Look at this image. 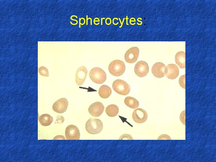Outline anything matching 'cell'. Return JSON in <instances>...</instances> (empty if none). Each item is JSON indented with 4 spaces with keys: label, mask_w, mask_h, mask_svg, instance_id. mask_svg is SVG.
Wrapping results in <instances>:
<instances>
[{
    "label": "cell",
    "mask_w": 216,
    "mask_h": 162,
    "mask_svg": "<svg viewBox=\"0 0 216 162\" xmlns=\"http://www.w3.org/2000/svg\"><path fill=\"white\" fill-rule=\"evenodd\" d=\"M86 131L89 134H95L100 133L103 125L102 121L98 118H91L86 122L85 126Z\"/></svg>",
    "instance_id": "6da1fadb"
},
{
    "label": "cell",
    "mask_w": 216,
    "mask_h": 162,
    "mask_svg": "<svg viewBox=\"0 0 216 162\" xmlns=\"http://www.w3.org/2000/svg\"><path fill=\"white\" fill-rule=\"evenodd\" d=\"M166 66L163 63L158 62L154 63L152 67L151 71L153 75L157 78H161L165 76Z\"/></svg>",
    "instance_id": "8fae6325"
},
{
    "label": "cell",
    "mask_w": 216,
    "mask_h": 162,
    "mask_svg": "<svg viewBox=\"0 0 216 162\" xmlns=\"http://www.w3.org/2000/svg\"><path fill=\"white\" fill-rule=\"evenodd\" d=\"M133 120L138 123H142L147 120L148 114L146 111L141 108L134 110L132 114Z\"/></svg>",
    "instance_id": "ba28073f"
},
{
    "label": "cell",
    "mask_w": 216,
    "mask_h": 162,
    "mask_svg": "<svg viewBox=\"0 0 216 162\" xmlns=\"http://www.w3.org/2000/svg\"><path fill=\"white\" fill-rule=\"evenodd\" d=\"M112 90L110 87L106 85H103L100 88L98 94L102 98L106 99L110 96L112 94Z\"/></svg>",
    "instance_id": "9a60e30c"
},
{
    "label": "cell",
    "mask_w": 216,
    "mask_h": 162,
    "mask_svg": "<svg viewBox=\"0 0 216 162\" xmlns=\"http://www.w3.org/2000/svg\"><path fill=\"white\" fill-rule=\"evenodd\" d=\"M149 70L148 64L143 61L138 62L134 68L135 74L139 77H144L146 76L148 73Z\"/></svg>",
    "instance_id": "5b68a950"
},
{
    "label": "cell",
    "mask_w": 216,
    "mask_h": 162,
    "mask_svg": "<svg viewBox=\"0 0 216 162\" xmlns=\"http://www.w3.org/2000/svg\"><path fill=\"white\" fill-rule=\"evenodd\" d=\"M113 90L118 94L126 95L130 92V87L125 81L120 79L115 80L112 85Z\"/></svg>",
    "instance_id": "277c9868"
},
{
    "label": "cell",
    "mask_w": 216,
    "mask_h": 162,
    "mask_svg": "<svg viewBox=\"0 0 216 162\" xmlns=\"http://www.w3.org/2000/svg\"><path fill=\"white\" fill-rule=\"evenodd\" d=\"M68 105V100L65 98H62L54 103L52 106V109L56 112L62 113L67 110Z\"/></svg>",
    "instance_id": "9c48e42d"
},
{
    "label": "cell",
    "mask_w": 216,
    "mask_h": 162,
    "mask_svg": "<svg viewBox=\"0 0 216 162\" xmlns=\"http://www.w3.org/2000/svg\"><path fill=\"white\" fill-rule=\"evenodd\" d=\"M53 120V117L47 114H42L39 118V121L41 124L45 126L50 125Z\"/></svg>",
    "instance_id": "2e32d148"
},
{
    "label": "cell",
    "mask_w": 216,
    "mask_h": 162,
    "mask_svg": "<svg viewBox=\"0 0 216 162\" xmlns=\"http://www.w3.org/2000/svg\"><path fill=\"white\" fill-rule=\"evenodd\" d=\"M65 135L67 140H78L80 139L79 130L77 126L74 125H69L66 127Z\"/></svg>",
    "instance_id": "8992f818"
},
{
    "label": "cell",
    "mask_w": 216,
    "mask_h": 162,
    "mask_svg": "<svg viewBox=\"0 0 216 162\" xmlns=\"http://www.w3.org/2000/svg\"><path fill=\"white\" fill-rule=\"evenodd\" d=\"M104 106L103 104L100 102H96L91 104L88 108L89 113L93 116L98 117L103 113Z\"/></svg>",
    "instance_id": "30bf717a"
},
{
    "label": "cell",
    "mask_w": 216,
    "mask_h": 162,
    "mask_svg": "<svg viewBox=\"0 0 216 162\" xmlns=\"http://www.w3.org/2000/svg\"><path fill=\"white\" fill-rule=\"evenodd\" d=\"M86 68L82 66L78 68L76 74L75 82L79 86L82 85L85 82L87 74Z\"/></svg>",
    "instance_id": "4fadbf2b"
},
{
    "label": "cell",
    "mask_w": 216,
    "mask_h": 162,
    "mask_svg": "<svg viewBox=\"0 0 216 162\" xmlns=\"http://www.w3.org/2000/svg\"><path fill=\"white\" fill-rule=\"evenodd\" d=\"M185 74L179 78L178 81L180 86L184 89H185Z\"/></svg>",
    "instance_id": "ffe728a7"
},
{
    "label": "cell",
    "mask_w": 216,
    "mask_h": 162,
    "mask_svg": "<svg viewBox=\"0 0 216 162\" xmlns=\"http://www.w3.org/2000/svg\"><path fill=\"white\" fill-rule=\"evenodd\" d=\"M175 61L176 64L181 68H185V53L182 51L178 52L175 56Z\"/></svg>",
    "instance_id": "5bb4252c"
},
{
    "label": "cell",
    "mask_w": 216,
    "mask_h": 162,
    "mask_svg": "<svg viewBox=\"0 0 216 162\" xmlns=\"http://www.w3.org/2000/svg\"><path fill=\"white\" fill-rule=\"evenodd\" d=\"M79 27L80 28V25H81V18H79Z\"/></svg>",
    "instance_id": "4316f807"
},
{
    "label": "cell",
    "mask_w": 216,
    "mask_h": 162,
    "mask_svg": "<svg viewBox=\"0 0 216 162\" xmlns=\"http://www.w3.org/2000/svg\"><path fill=\"white\" fill-rule=\"evenodd\" d=\"M139 50L137 47H133L125 52L124 59L125 61L129 63H133L137 60L139 54Z\"/></svg>",
    "instance_id": "52a82bcc"
},
{
    "label": "cell",
    "mask_w": 216,
    "mask_h": 162,
    "mask_svg": "<svg viewBox=\"0 0 216 162\" xmlns=\"http://www.w3.org/2000/svg\"><path fill=\"white\" fill-rule=\"evenodd\" d=\"M64 119L63 116H57L55 123L62 124L64 122Z\"/></svg>",
    "instance_id": "603a6c76"
},
{
    "label": "cell",
    "mask_w": 216,
    "mask_h": 162,
    "mask_svg": "<svg viewBox=\"0 0 216 162\" xmlns=\"http://www.w3.org/2000/svg\"><path fill=\"white\" fill-rule=\"evenodd\" d=\"M158 140H171L169 136L166 134H162L160 135L158 138Z\"/></svg>",
    "instance_id": "cb8c5ba5"
},
{
    "label": "cell",
    "mask_w": 216,
    "mask_h": 162,
    "mask_svg": "<svg viewBox=\"0 0 216 162\" xmlns=\"http://www.w3.org/2000/svg\"><path fill=\"white\" fill-rule=\"evenodd\" d=\"M132 136L130 134H124L122 135L119 137V140H133Z\"/></svg>",
    "instance_id": "44dd1931"
},
{
    "label": "cell",
    "mask_w": 216,
    "mask_h": 162,
    "mask_svg": "<svg viewBox=\"0 0 216 162\" xmlns=\"http://www.w3.org/2000/svg\"><path fill=\"white\" fill-rule=\"evenodd\" d=\"M165 74L168 79L171 80L174 79L179 75L178 68L175 64H169L165 67Z\"/></svg>",
    "instance_id": "7c38bea8"
},
{
    "label": "cell",
    "mask_w": 216,
    "mask_h": 162,
    "mask_svg": "<svg viewBox=\"0 0 216 162\" xmlns=\"http://www.w3.org/2000/svg\"><path fill=\"white\" fill-rule=\"evenodd\" d=\"M105 112L108 116L113 117L118 115L119 112V108L118 106L116 105L111 104L106 107Z\"/></svg>",
    "instance_id": "ac0fdd59"
},
{
    "label": "cell",
    "mask_w": 216,
    "mask_h": 162,
    "mask_svg": "<svg viewBox=\"0 0 216 162\" xmlns=\"http://www.w3.org/2000/svg\"><path fill=\"white\" fill-rule=\"evenodd\" d=\"M124 102L127 106L132 109L136 108L139 105V102L137 99L130 96L126 97L124 99Z\"/></svg>",
    "instance_id": "e0dca14e"
},
{
    "label": "cell",
    "mask_w": 216,
    "mask_h": 162,
    "mask_svg": "<svg viewBox=\"0 0 216 162\" xmlns=\"http://www.w3.org/2000/svg\"><path fill=\"white\" fill-rule=\"evenodd\" d=\"M88 15H86V25H88V20L89 19H90L91 20V24H90V25H92V18H90V17H89V18H88Z\"/></svg>",
    "instance_id": "484cf974"
},
{
    "label": "cell",
    "mask_w": 216,
    "mask_h": 162,
    "mask_svg": "<svg viewBox=\"0 0 216 162\" xmlns=\"http://www.w3.org/2000/svg\"><path fill=\"white\" fill-rule=\"evenodd\" d=\"M70 19H71V20H72L75 21L76 22V23H78V21H77V20H74V19H72V18H70Z\"/></svg>",
    "instance_id": "83f0119b"
},
{
    "label": "cell",
    "mask_w": 216,
    "mask_h": 162,
    "mask_svg": "<svg viewBox=\"0 0 216 162\" xmlns=\"http://www.w3.org/2000/svg\"><path fill=\"white\" fill-rule=\"evenodd\" d=\"M89 76L93 82L98 84L103 83L106 79V72L102 69L99 67L92 68L90 71Z\"/></svg>",
    "instance_id": "3957f363"
},
{
    "label": "cell",
    "mask_w": 216,
    "mask_h": 162,
    "mask_svg": "<svg viewBox=\"0 0 216 162\" xmlns=\"http://www.w3.org/2000/svg\"><path fill=\"white\" fill-rule=\"evenodd\" d=\"M38 72L41 76L45 77L49 76V72L47 68L44 66H41L38 69Z\"/></svg>",
    "instance_id": "d6986e66"
},
{
    "label": "cell",
    "mask_w": 216,
    "mask_h": 162,
    "mask_svg": "<svg viewBox=\"0 0 216 162\" xmlns=\"http://www.w3.org/2000/svg\"><path fill=\"white\" fill-rule=\"evenodd\" d=\"M126 67L124 63L122 60L116 59L110 63L108 70L110 73L113 76H119L125 72Z\"/></svg>",
    "instance_id": "7a4b0ae2"
},
{
    "label": "cell",
    "mask_w": 216,
    "mask_h": 162,
    "mask_svg": "<svg viewBox=\"0 0 216 162\" xmlns=\"http://www.w3.org/2000/svg\"><path fill=\"white\" fill-rule=\"evenodd\" d=\"M185 110L182 111L180 115V119L181 122L185 125Z\"/></svg>",
    "instance_id": "7402d4cb"
},
{
    "label": "cell",
    "mask_w": 216,
    "mask_h": 162,
    "mask_svg": "<svg viewBox=\"0 0 216 162\" xmlns=\"http://www.w3.org/2000/svg\"><path fill=\"white\" fill-rule=\"evenodd\" d=\"M53 140H65V139L63 135H58L55 136L53 139Z\"/></svg>",
    "instance_id": "d4e9b609"
}]
</instances>
